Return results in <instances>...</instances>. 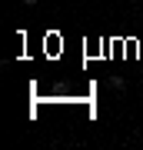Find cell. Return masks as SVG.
Returning a JSON list of instances; mask_svg holds the SVG:
<instances>
[{
    "label": "cell",
    "mask_w": 143,
    "mask_h": 150,
    "mask_svg": "<svg viewBox=\"0 0 143 150\" xmlns=\"http://www.w3.org/2000/svg\"><path fill=\"white\" fill-rule=\"evenodd\" d=\"M40 4V0H23V7H37Z\"/></svg>",
    "instance_id": "obj_2"
},
{
    "label": "cell",
    "mask_w": 143,
    "mask_h": 150,
    "mask_svg": "<svg viewBox=\"0 0 143 150\" xmlns=\"http://www.w3.org/2000/svg\"><path fill=\"white\" fill-rule=\"evenodd\" d=\"M106 87H110V90H123V87H127V80H123L120 74H113L110 80H106Z\"/></svg>",
    "instance_id": "obj_1"
}]
</instances>
